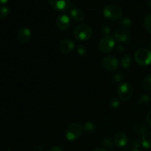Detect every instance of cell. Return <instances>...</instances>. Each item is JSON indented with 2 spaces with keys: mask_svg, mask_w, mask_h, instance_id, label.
<instances>
[{
  "mask_svg": "<svg viewBox=\"0 0 151 151\" xmlns=\"http://www.w3.org/2000/svg\"><path fill=\"white\" fill-rule=\"evenodd\" d=\"M141 144L146 149L151 148V133L147 132L142 136Z\"/></svg>",
  "mask_w": 151,
  "mask_h": 151,
  "instance_id": "9a60e30c",
  "label": "cell"
},
{
  "mask_svg": "<svg viewBox=\"0 0 151 151\" xmlns=\"http://www.w3.org/2000/svg\"><path fill=\"white\" fill-rule=\"evenodd\" d=\"M83 127L78 122H72L68 125L66 130V138L68 141L74 142L78 140L82 135Z\"/></svg>",
  "mask_w": 151,
  "mask_h": 151,
  "instance_id": "3957f363",
  "label": "cell"
},
{
  "mask_svg": "<svg viewBox=\"0 0 151 151\" xmlns=\"http://www.w3.org/2000/svg\"><path fill=\"white\" fill-rule=\"evenodd\" d=\"M101 30H102V32H103V33H105V34H106V35H108V34H109V32H110V27H109V26H108V25H106V24H104V25H103V26H102V27H101Z\"/></svg>",
  "mask_w": 151,
  "mask_h": 151,
  "instance_id": "4316f807",
  "label": "cell"
},
{
  "mask_svg": "<svg viewBox=\"0 0 151 151\" xmlns=\"http://www.w3.org/2000/svg\"><path fill=\"white\" fill-rule=\"evenodd\" d=\"M113 142L115 145L117 147H123L128 145V138L125 133L117 132L114 136Z\"/></svg>",
  "mask_w": 151,
  "mask_h": 151,
  "instance_id": "4fadbf2b",
  "label": "cell"
},
{
  "mask_svg": "<svg viewBox=\"0 0 151 151\" xmlns=\"http://www.w3.org/2000/svg\"><path fill=\"white\" fill-rule=\"evenodd\" d=\"M131 59L130 55H125L122 58V60H121V66L123 68H125V69H128V68L131 66Z\"/></svg>",
  "mask_w": 151,
  "mask_h": 151,
  "instance_id": "d6986e66",
  "label": "cell"
},
{
  "mask_svg": "<svg viewBox=\"0 0 151 151\" xmlns=\"http://www.w3.org/2000/svg\"><path fill=\"white\" fill-rule=\"evenodd\" d=\"M9 14V9L6 6L0 7V19H4Z\"/></svg>",
  "mask_w": 151,
  "mask_h": 151,
  "instance_id": "603a6c76",
  "label": "cell"
},
{
  "mask_svg": "<svg viewBox=\"0 0 151 151\" xmlns=\"http://www.w3.org/2000/svg\"><path fill=\"white\" fill-rule=\"evenodd\" d=\"M147 5H148L149 8L151 10V0H148V1H147Z\"/></svg>",
  "mask_w": 151,
  "mask_h": 151,
  "instance_id": "e575fe53",
  "label": "cell"
},
{
  "mask_svg": "<svg viewBox=\"0 0 151 151\" xmlns=\"http://www.w3.org/2000/svg\"><path fill=\"white\" fill-rule=\"evenodd\" d=\"M114 144V143H113V142H112V140L110 138H105L103 140V145L105 147H106V148L113 149Z\"/></svg>",
  "mask_w": 151,
  "mask_h": 151,
  "instance_id": "cb8c5ba5",
  "label": "cell"
},
{
  "mask_svg": "<svg viewBox=\"0 0 151 151\" xmlns=\"http://www.w3.org/2000/svg\"><path fill=\"white\" fill-rule=\"evenodd\" d=\"M150 49H151V42L150 43Z\"/></svg>",
  "mask_w": 151,
  "mask_h": 151,
  "instance_id": "8d00e7d4",
  "label": "cell"
},
{
  "mask_svg": "<svg viewBox=\"0 0 151 151\" xmlns=\"http://www.w3.org/2000/svg\"><path fill=\"white\" fill-rule=\"evenodd\" d=\"M83 129L86 134L91 135L95 131V125L92 122H86L83 126Z\"/></svg>",
  "mask_w": 151,
  "mask_h": 151,
  "instance_id": "2e32d148",
  "label": "cell"
},
{
  "mask_svg": "<svg viewBox=\"0 0 151 151\" xmlns=\"http://www.w3.org/2000/svg\"><path fill=\"white\" fill-rule=\"evenodd\" d=\"M117 50L119 51V52L121 53V52H123V51L125 50V49L123 48V47H122V46L119 45V46H117Z\"/></svg>",
  "mask_w": 151,
  "mask_h": 151,
  "instance_id": "1f68e13d",
  "label": "cell"
},
{
  "mask_svg": "<svg viewBox=\"0 0 151 151\" xmlns=\"http://www.w3.org/2000/svg\"><path fill=\"white\" fill-rule=\"evenodd\" d=\"M140 143L139 142V140L137 139H135L134 140V142H133V147H134V149H136V150H137V148H138L139 146Z\"/></svg>",
  "mask_w": 151,
  "mask_h": 151,
  "instance_id": "f546056e",
  "label": "cell"
},
{
  "mask_svg": "<svg viewBox=\"0 0 151 151\" xmlns=\"http://www.w3.org/2000/svg\"><path fill=\"white\" fill-rule=\"evenodd\" d=\"M102 66L106 70L114 72L119 67V61L117 58L111 55H108L102 60Z\"/></svg>",
  "mask_w": 151,
  "mask_h": 151,
  "instance_id": "52a82bcc",
  "label": "cell"
},
{
  "mask_svg": "<svg viewBox=\"0 0 151 151\" xmlns=\"http://www.w3.org/2000/svg\"><path fill=\"white\" fill-rule=\"evenodd\" d=\"M136 63L142 66H148L151 63V50L147 49H140L134 54Z\"/></svg>",
  "mask_w": 151,
  "mask_h": 151,
  "instance_id": "277c9868",
  "label": "cell"
},
{
  "mask_svg": "<svg viewBox=\"0 0 151 151\" xmlns=\"http://www.w3.org/2000/svg\"><path fill=\"white\" fill-rule=\"evenodd\" d=\"M144 24L147 32L151 34V13H149L147 16H145L144 19Z\"/></svg>",
  "mask_w": 151,
  "mask_h": 151,
  "instance_id": "44dd1931",
  "label": "cell"
},
{
  "mask_svg": "<svg viewBox=\"0 0 151 151\" xmlns=\"http://www.w3.org/2000/svg\"><path fill=\"white\" fill-rule=\"evenodd\" d=\"M121 26L123 29H128L131 27L132 25V21L131 19L128 17H125L123 19H121Z\"/></svg>",
  "mask_w": 151,
  "mask_h": 151,
  "instance_id": "ffe728a7",
  "label": "cell"
},
{
  "mask_svg": "<svg viewBox=\"0 0 151 151\" xmlns=\"http://www.w3.org/2000/svg\"><path fill=\"white\" fill-rule=\"evenodd\" d=\"M93 151H107L106 149L101 148V147H97V148H95Z\"/></svg>",
  "mask_w": 151,
  "mask_h": 151,
  "instance_id": "d6a6232c",
  "label": "cell"
},
{
  "mask_svg": "<svg viewBox=\"0 0 151 151\" xmlns=\"http://www.w3.org/2000/svg\"><path fill=\"white\" fill-rule=\"evenodd\" d=\"M49 151H63V150H62L61 147H59V146H54V147H51Z\"/></svg>",
  "mask_w": 151,
  "mask_h": 151,
  "instance_id": "4dcf8cb0",
  "label": "cell"
},
{
  "mask_svg": "<svg viewBox=\"0 0 151 151\" xmlns=\"http://www.w3.org/2000/svg\"><path fill=\"white\" fill-rule=\"evenodd\" d=\"M147 127L142 123H139L137 124V125L134 128V131L135 132L137 133L138 135H142V136L143 134H145V133H147Z\"/></svg>",
  "mask_w": 151,
  "mask_h": 151,
  "instance_id": "ac0fdd59",
  "label": "cell"
},
{
  "mask_svg": "<svg viewBox=\"0 0 151 151\" xmlns=\"http://www.w3.org/2000/svg\"><path fill=\"white\" fill-rule=\"evenodd\" d=\"M117 94L119 99L126 101L131 98L133 95V88L129 83L123 82L118 86Z\"/></svg>",
  "mask_w": 151,
  "mask_h": 151,
  "instance_id": "8992f818",
  "label": "cell"
},
{
  "mask_svg": "<svg viewBox=\"0 0 151 151\" xmlns=\"http://www.w3.org/2000/svg\"><path fill=\"white\" fill-rule=\"evenodd\" d=\"M69 14H70L71 19L77 22H83L86 19L84 12L77 7H71Z\"/></svg>",
  "mask_w": 151,
  "mask_h": 151,
  "instance_id": "5bb4252c",
  "label": "cell"
},
{
  "mask_svg": "<svg viewBox=\"0 0 151 151\" xmlns=\"http://www.w3.org/2000/svg\"><path fill=\"white\" fill-rule=\"evenodd\" d=\"M77 51H78V53L80 55L83 56L86 53V47L83 45H79L78 48H77Z\"/></svg>",
  "mask_w": 151,
  "mask_h": 151,
  "instance_id": "484cf974",
  "label": "cell"
},
{
  "mask_svg": "<svg viewBox=\"0 0 151 151\" xmlns=\"http://www.w3.org/2000/svg\"><path fill=\"white\" fill-rule=\"evenodd\" d=\"M75 48V42L70 38H65L61 40L58 44V49L63 54H69L72 52Z\"/></svg>",
  "mask_w": 151,
  "mask_h": 151,
  "instance_id": "9c48e42d",
  "label": "cell"
},
{
  "mask_svg": "<svg viewBox=\"0 0 151 151\" xmlns=\"http://www.w3.org/2000/svg\"><path fill=\"white\" fill-rule=\"evenodd\" d=\"M103 16L111 21H117L122 19V9L116 4H109L103 9Z\"/></svg>",
  "mask_w": 151,
  "mask_h": 151,
  "instance_id": "7a4b0ae2",
  "label": "cell"
},
{
  "mask_svg": "<svg viewBox=\"0 0 151 151\" xmlns=\"http://www.w3.org/2000/svg\"><path fill=\"white\" fill-rule=\"evenodd\" d=\"M114 78L115 81L119 82V81H120L121 80H122V76H121L120 73H116L114 75Z\"/></svg>",
  "mask_w": 151,
  "mask_h": 151,
  "instance_id": "f1b7e54d",
  "label": "cell"
},
{
  "mask_svg": "<svg viewBox=\"0 0 151 151\" xmlns=\"http://www.w3.org/2000/svg\"><path fill=\"white\" fill-rule=\"evenodd\" d=\"M143 87L147 93L151 94V74L147 75L145 78L144 81H143Z\"/></svg>",
  "mask_w": 151,
  "mask_h": 151,
  "instance_id": "e0dca14e",
  "label": "cell"
},
{
  "mask_svg": "<svg viewBox=\"0 0 151 151\" xmlns=\"http://www.w3.org/2000/svg\"><path fill=\"white\" fill-rule=\"evenodd\" d=\"M110 106L111 107L114 108V109H116V108H118L120 105V102H119V100L116 97H114V98L111 99L110 100Z\"/></svg>",
  "mask_w": 151,
  "mask_h": 151,
  "instance_id": "d4e9b609",
  "label": "cell"
},
{
  "mask_svg": "<svg viewBox=\"0 0 151 151\" xmlns=\"http://www.w3.org/2000/svg\"><path fill=\"white\" fill-rule=\"evenodd\" d=\"M146 121H147V124L151 127V110L147 113V116H146Z\"/></svg>",
  "mask_w": 151,
  "mask_h": 151,
  "instance_id": "83f0119b",
  "label": "cell"
},
{
  "mask_svg": "<svg viewBox=\"0 0 151 151\" xmlns=\"http://www.w3.org/2000/svg\"><path fill=\"white\" fill-rule=\"evenodd\" d=\"M150 101V97L148 94H143L139 99V103L141 106H145L148 104Z\"/></svg>",
  "mask_w": 151,
  "mask_h": 151,
  "instance_id": "7402d4cb",
  "label": "cell"
},
{
  "mask_svg": "<svg viewBox=\"0 0 151 151\" xmlns=\"http://www.w3.org/2000/svg\"><path fill=\"white\" fill-rule=\"evenodd\" d=\"M114 38L119 42L127 43L130 39L129 33L123 28H116L114 32Z\"/></svg>",
  "mask_w": 151,
  "mask_h": 151,
  "instance_id": "7c38bea8",
  "label": "cell"
},
{
  "mask_svg": "<svg viewBox=\"0 0 151 151\" xmlns=\"http://www.w3.org/2000/svg\"><path fill=\"white\" fill-rule=\"evenodd\" d=\"M8 1V0H0V4H5Z\"/></svg>",
  "mask_w": 151,
  "mask_h": 151,
  "instance_id": "836d02e7",
  "label": "cell"
},
{
  "mask_svg": "<svg viewBox=\"0 0 151 151\" xmlns=\"http://www.w3.org/2000/svg\"><path fill=\"white\" fill-rule=\"evenodd\" d=\"M131 151H139L138 150H136V149H134V150H132Z\"/></svg>",
  "mask_w": 151,
  "mask_h": 151,
  "instance_id": "d590c367",
  "label": "cell"
},
{
  "mask_svg": "<svg viewBox=\"0 0 151 151\" xmlns=\"http://www.w3.org/2000/svg\"><path fill=\"white\" fill-rule=\"evenodd\" d=\"M55 25L59 30H66L69 29L71 25L70 18L66 15H60V16H58L56 19Z\"/></svg>",
  "mask_w": 151,
  "mask_h": 151,
  "instance_id": "30bf717a",
  "label": "cell"
},
{
  "mask_svg": "<svg viewBox=\"0 0 151 151\" xmlns=\"http://www.w3.org/2000/svg\"><path fill=\"white\" fill-rule=\"evenodd\" d=\"M114 47L115 39L113 35H106L99 42V49L103 53H109L113 50Z\"/></svg>",
  "mask_w": 151,
  "mask_h": 151,
  "instance_id": "5b68a950",
  "label": "cell"
},
{
  "mask_svg": "<svg viewBox=\"0 0 151 151\" xmlns=\"http://www.w3.org/2000/svg\"><path fill=\"white\" fill-rule=\"evenodd\" d=\"M16 38L19 42L27 44L31 38V31L27 27H22L18 30Z\"/></svg>",
  "mask_w": 151,
  "mask_h": 151,
  "instance_id": "8fae6325",
  "label": "cell"
},
{
  "mask_svg": "<svg viewBox=\"0 0 151 151\" xmlns=\"http://www.w3.org/2000/svg\"><path fill=\"white\" fill-rule=\"evenodd\" d=\"M49 3L54 10L56 11L66 12L71 8L70 0H48Z\"/></svg>",
  "mask_w": 151,
  "mask_h": 151,
  "instance_id": "ba28073f",
  "label": "cell"
},
{
  "mask_svg": "<svg viewBox=\"0 0 151 151\" xmlns=\"http://www.w3.org/2000/svg\"><path fill=\"white\" fill-rule=\"evenodd\" d=\"M92 29L87 24H78L74 29V37L78 41H85L89 39L92 35Z\"/></svg>",
  "mask_w": 151,
  "mask_h": 151,
  "instance_id": "6da1fadb",
  "label": "cell"
}]
</instances>
